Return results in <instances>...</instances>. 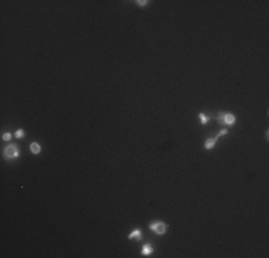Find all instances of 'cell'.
Segmentation results:
<instances>
[{
	"instance_id": "1",
	"label": "cell",
	"mask_w": 269,
	"mask_h": 258,
	"mask_svg": "<svg viewBox=\"0 0 269 258\" xmlns=\"http://www.w3.org/2000/svg\"><path fill=\"white\" fill-rule=\"evenodd\" d=\"M3 156L7 159V161H15L20 156V151L17 148L16 143H9L6 148L3 149Z\"/></svg>"
},
{
	"instance_id": "2",
	"label": "cell",
	"mask_w": 269,
	"mask_h": 258,
	"mask_svg": "<svg viewBox=\"0 0 269 258\" xmlns=\"http://www.w3.org/2000/svg\"><path fill=\"white\" fill-rule=\"evenodd\" d=\"M149 229L153 231L156 235H163L166 232V229H168V225L165 224L163 221H153V222L149 224Z\"/></svg>"
},
{
	"instance_id": "3",
	"label": "cell",
	"mask_w": 269,
	"mask_h": 258,
	"mask_svg": "<svg viewBox=\"0 0 269 258\" xmlns=\"http://www.w3.org/2000/svg\"><path fill=\"white\" fill-rule=\"evenodd\" d=\"M236 122V116L233 113H225V118H223V125H233Z\"/></svg>"
},
{
	"instance_id": "4",
	"label": "cell",
	"mask_w": 269,
	"mask_h": 258,
	"mask_svg": "<svg viewBox=\"0 0 269 258\" xmlns=\"http://www.w3.org/2000/svg\"><path fill=\"white\" fill-rule=\"evenodd\" d=\"M216 142H218V138L215 136V138H208L205 141V149H212V148H215V145H216Z\"/></svg>"
},
{
	"instance_id": "5",
	"label": "cell",
	"mask_w": 269,
	"mask_h": 258,
	"mask_svg": "<svg viewBox=\"0 0 269 258\" xmlns=\"http://www.w3.org/2000/svg\"><path fill=\"white\" fill-rule=\"evenodd\" d=\"M29 149L33 155H39L40 151H42V146H40V143H37V142H32L30 143V146H29Z\"/></svg>"
},
{
	"instance_id": "6",
	"label": "cell",
	"mask_w": 269,
	"mask_h": 258,
	"mask_svg": "<svg viewBox=\"0 0 269 258\" xmlns=\"http://www.w3.org/2000/svg\"><path fill=\"white\" fill-rule=\"evenodd\" d=\"M127 238H129V239H138V241H139V239L142 238V231H140L139 228H134L133 231L129 234V237H127Z\"/></svg>"
},
{
	"instance_id": "7",
	"label": "cell",
	"mask_w": 269,
	"mask_h": 258,
	"mask_svg": "<svg viewBox=\"0 0 269 258\" xmlns=\"http://www.w3.org/2000/svg\"><path fill=\"white\" fill-rule=\"evenodd\" d=\"M152 252H153L152 245H150V244H143V247H142V255L143 257H149Z\"/></svg>"
},
{
	"instance_id": "8",
	"label": "cell",
	"mask_w": 269,
	"mask_h": 258,
	"mask_svg": "<svg viewBox=\"0 0 269 258\" xmlns=\"http://www.w3.org/2000/svg\"><path fill=\"white\" fill-rule=\"evenodd\" d=\"M198 116H199V120H201V124H202V125H206L208 122H209V119H210L209 116L206 115V113H203V112H201Z\"/></svg>"
},
{
	"instance_id": "9",
	"label": "cell",
	"mask_w": 269,
	"mask_h": 258,
	"mask_svg": "<svg viewBox=\"0 0 269 258\" xmlns=\"http://www.w3.org/2000/svg\"><path fill=\"white\" fill-rule=\"evenodd\" d=\"M225 113H226V112H219V113H218V115H216V122H218V124H219V125H223V118H225Z\"/></svg>"
},
{
	"instance_id": "10",
	"label": "cell",
	"mask_w": 269,
	"mask_h": 258,
	"mask_svg": "<svg viewBox=\"0 0 269 258\" xmlns=\"http://www.w3.org/2000/svg\"><path fill=\"white\" fill-rule=\"evenodd\" d=\"M2 139H3L4 142H9V141L11 139V134L10 132H4V134L2 135Z\"/></svg>"
},
{
	"instance_id": "11",
	"label": "cell",
	"mask_w": 269,
	"mask_h": 258,
	"mask_svg": "<svg viewBox=\"0 0 269 258\" xmlns=\"http://www.w3.org/2000/svg\"><path fill=\"white\" fill-rule=\"evenodd\" d=\"M15 136L17 139H22L23 136H24V131H23V129H17V131H16V134H15Z\"/></svg>"
},
{
	"instance_id": "12",
	"label": "cell",
	"mask_w": 269,
	"mask_h": 258,
	"mask_svg": "<svg viewBox=\"0 0 269 258\" xmlns=\"http://www.w3.org/2000/svg\"><path fill=\"white\" fill-rule=\"evenodd\" d=\"M134 3L138 4V6H148L149 2H148V0H138V2H134Z\"/></svg>"
},
{
	"instance_id": "13",
	"label": "cell",
	"mask_w": 269,
	"mask_h": 258,
	"mask_svg": "<svg viewBox=\"0 0 269 258\" xmlns=\"http://www.w3.org/2000/svg\"><path fill=\"white\" fill-rule=\"evenodd\" d=\"M223 135H228V129H222V131L218 134L216 138H219V136H223Z\"/></svg>"
}]
</instances>
